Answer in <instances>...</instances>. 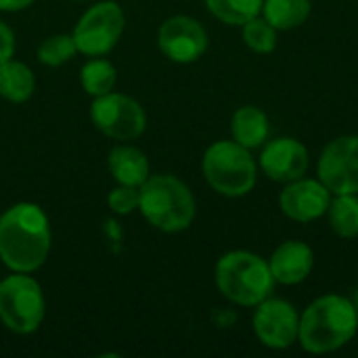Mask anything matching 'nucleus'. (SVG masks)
I'll list each match as a JSON object with an SVG mask.
<instances>
[{
	"instance_id": "10",
	"label": "nucleus",
	"mask_w": 358,
	"mask_h": 358,
	"mask_svg": "<svg viewBox=\"0 0 358 358\" xmlns=\"http://www.w3.org/2000/svg\"><path fill=\"white\" fill-rule=\"evenodd\" d=\"M252 329L262 346L271 350H287L298 344L300 313L292 302L268 296L254 306Z\"/></svg>"
},
{
	"instance_id": "4",
	"label": "nucleus",
	"mask_w": 358,
	"mask_h": 358,
	"mask_svg": "<svg viewBox=\"0 0 358 358\" xmlns=\"http://www.w3.org/2000/svg\"><path fill=\"white\" fill-rule=\"evenodd\" d=\"M138 189V210L157 231L180 233L193 224L197 214L195 197L174 174H151Z\"/></svg>"
},
{
	"instance_id": "25",
	"label": "nucleus",
	"mask_w": 358,
	"mask_h": 358,
	"mask_svg": "<svg viewBox=\"0 0 358 358\" xmlns=\"http://www.w3.org/2000/svg\"><path fill=\"white\" fill-rule=\"evenodd\" d=\"M13 55H15V34L4 21H0V65L13 59Z\"/></svg>"
},
{
	"instance_id": "11",
	"label": "nucleus",
	"mask_w": 358,
	"mask_h": 358,
	"mask_svg": "<svg viewBox=\"0 0 358 358\" xmlns=\"http://www.w3.org/2000/svg\"><path fill=\"white\" fill-rule=\"evenodd\" d=\"M210 38L206 27L189 17V15H174L166 19L157 31V46L174 63L189 65L199 61L208 50Z\"/></svg>"
},
{
	"instance_id": "23",
	"label": "nucleus",
	"mask_w": 358,
	"mask_h": 358,
	"mask_svg": "<svg viewBox=\"0 0 358 358\" xmlns=\"http://www.w3.org/2000/svg\"><path fill=\"white\" fill-rule=\"evenodd\" d=\"M76 52L78 46L71 34H55L38 46V61L46 67H59L73 59Z\"/></svg>"
},
{
	"instance_id": "9",
	"label": "nucleus",
	"mask_w": 358,
	"mask_h": 358,
	"mask_svg": "<svg viewBox=\"0 0 358 358\" xmlns=\"http://www.w3.org/2000/svg\"><path fill=\"white\" fill-rule=\"evenodd\" d=\"M317 178L331 195H358V134H342L329 141L317 159Z\"/></svg>"
},
{
	"instance_id": "1",
	"label": "nucleus",
	"mask_w": 358,
	"mask_h": 358,
	"mask_svg": "<svg viewBox=\"0 0 358 358\" xmlns=\"http://www.w3.org/2000/svg\"><path fill=\"white\" fill-rule=\"evenodd\" d=\"M52 245L50 222L44 210L19 201L0 214V262L13 273H36Z\"/></svg>"
},
{
	"instance_id": "15",
	"label": "nucleus",
	"mask_w": 358,
	"mask_h": 358,
	"mask_svg": "<svg viewBox=\"0 0 358 358\" xmlns=\"http://www.w3.org/2000/svg\"><path fill=\"white\" fill-rule=\"evenodd\" d=\"M107 166L117 185L141 187L151 176V166L147 155L134 145H115L109 151Z\"/></svg>"
},
{
	"instance_id": "3",
	"label": "nucleus",
	"mask_w": 358,
	"mask_h": 358,
	"mask_svg": "<svg viewBox=\"0 0 358 358\" xmlns=\"http://www.w3.org/2000/svg\"><path fill=\"white\" fill-rule=\"evenodd\" d=\"M214 281L222 298L235 306L254 308L275 289L268 260L248 250H231L216 262Z\"/></svg>"
},
{
	"instance_id": "5",
	"label": "nucleus",
	"mask_w": 358,
	"mask_h": 358,
	"mask_svg": "<svg viewBox=\"0 0 358 358\" xmlns=\"http://www.w3.org/2000/svg\"><path fill=\"white\" fill-rule=\"evenodd\" d=\"M206 182L222 197H245L258 180V162L252 151L231 141L212 143L201 157Z\"/></svg>"
},
{
	"instance_id": "28",
	"label": "nucleus",
	"mask_w": 358,
	"mask_h": 358,
	"mask_svg": "<svg viewBox=\"0 0 358 358\" xmlns=\"http://www.w3.org/2000/svg\"><path fill=\"white\" fill-rule=\"evenodd\" d=\"M350 300L355 302V306H357V310H358V289H357V292H355V296H352Z\"/></svg>"
},
{
	"instance_id": "22",
	"label": "nucleus",
	"mask_w": 358,
	"mask_h": 358,
	"mask_svg": "<svg viewBox=\"0 0 358 358\" xmlns=\"http://www.w3.org/2000/svg\"><path fill=\"white\" fill-rule=\"evenodd\" d=\"M241 38L250 50H254L258 55H268L277 48L279 31L262 15H258L241 25Z\"/></svg>"
},
{
	"instance_id": "12",
	"label": "nucleus",
	"mask_w": 358,
	"mask_h": 358,
	"mask_svg": "<svg viewBox=\"0 0 358 358\" xmlns=\"http://www.w3.org/2000/svg\"><path fill=\"white\" fill-rule=\"evenodd\" d=\"M258 168L273 182H292L306 176L310 168V153L306 145L294 136L268 138L260 147Z\"/></svg>"
},
{
	"instance_id": "8",
	"label": "nucleus",
	"mask_w": 358,
	"mask_h": 358,
	"mask_svg": "<svg viewBox=\"0 0 358 358\" xmlns=\"http://www.w3.org/2000/svg\"><path fill=\"white\" fill-rule=\"evenodd\" d=\"M90 120L96 130L113 141H136L147 128V113L138 101L122 92H107L94 96L90 105Z\"/></svg>"
},
{
	"instance_id": "24",
	"label": "nucleus",
	"mask_w": 358,
	"mask_h": 358,
	"mask_svg": "<svg viewBox=\"0 0 358 358\" xmlns=\"http://www.w3.org/2000/svg\"><path fill=\"white\" fill-rule=\"evenodd\" d=\"M138 201H141V189L128 187V185H117L107 197L111 212H115L120 216H126V214H132L134 210H138Z\"/></svg>"
},
{
	"instance_id": "7",
	"label": "nucleus",
	"mask_w": 358,
	"mask_h": 358,
	"mask_svg": "<svg viewBox=\"0 0 358 358\" xmlns=\"http://www.w3.org/2000/svg\"><path fill=\"white\" fill-rule=\"evenodd\" d=\"M126 17L117 2L103 0L92 4L76 23L71 36L78 52L86 57H103L115 48L124 34Z\"/></svg>"
},
{
	"instance_id": "19",
	"label": "nucleus",
	"mask_w": 358,
	"mask_h": 358,
	"mask_svg": "<svg viewBox=\"0 0 358 358\" xmlns=\"http://www.w3.org/2000/svg\"><path fill=\"white\" fill-rule=\"evenodd\" d=\"M327 220L331 231L342 239L358 237V195H334L327 208Z\"/></svg>"
},
{
	"instance_id": "13",
	"label": "nucleus",
	"mask_w": 358,
	"mask_h": 358,
	"mask_svg": "<svg viewBox=\"0 0 358 358\" xmlns=\"http://www.w3.org/2000/svg\"><path fill=\"white\" fill-rule=\"evenodd\" d=\"M331 197V191L319 178L302 176L298 180L285 182L279 193V208L289 220L310 224L327 214Z\"/></svg>"
},
{
	"instance_id": "2",
	"label": "nucleus",
	"mask_w": 358,
	"mask_h": 358,
	"mask_svg": "<svg viewBox=\"0 0 358 358\" xmlns=\"http://www.w3.org/2000/svg\"><path fill=\"white\" fill-rule=\"evenodd\" d=\"M358 334V310L342 294H325L300 313L298 344L310 355H331Z\"/></svg>"
},
{
	"instance_id": "14",
	"label": "nucleus",
	"mask_w": 358,
	"mask_h": 358,
	"mask_svg": "<svg viewBox=\"0 0 358 358\" xmlns=\"http://www.w3.org/2000/svg\"><path fill=\"white\" fill-rule=\"evenodd\" d=\"M268 266L275 277V283L287 287L300 285L310 277L315 268V252L306 241L287 239L273 250Z\"/></svg>"
},
{
	"instance_id": "27",
	"label": "nucleus",
	"mask_w": 358,
	"mask_h": 358,
	"mask_svg": "<svg viewBox=\"0 0 358 358\" xmlns=\"http://www.w3.org/2000/svg\"><path fill=\"white\" fill-rule=\"evenodd\" d=\"M34 2L36 0H0V10L2 13H17V10H25Z\"/></svg>"
},
{
	"instance_id": "18",
	"label": "nucleus",
	"mask_w": 358,
	"mask_h": 358,
	"mask_svg": "<svg viewBox=\"0 0 358 358\" xmlns=\"http://www.w3.org/2000/svg\"><path fill=\"white\" fill-rule=\"evenodd\" d=\"M310 13H313V0H264L260 15L277 31H289L304 25Z\"/></svg>"
},
{
	"instance_id": "21",
	"label": "nucleus",
	"mask_w": 358,
	"mask_h": 358,
	"mask_svg": "<svg viewBox=\"0 0 358 358\" xmlns=\"http://www.w3.org/2000/svg\"><path fill=\"white\" fill-rule=\"evenodd\" d=\"M264 0H206L208 10L227 25H243L262 13Z\"/></svg>"
},
{
	"instance_id": "26",
	"label": "nucleus",
	"mask_w": 358,
	"mask_h": 358,
	"mask_svg": "<svg viewBox=\"0 0 358 358\" xmlns=\"http://www.w3.org/2000/svg\"><path fill=\"white\" fill-rule=\"evenodd\" d=\"M212 319H214L216 327H222V329H224V327H233V325H235L237 313L231 310V308H218V310H214Z\"/></svg>"
},
{
	"instance_id": "20",
	"label": "nucleus",
	"mask_w": 358,
	"mask_h": 358,
	"mask_svg": "<svg viewBox=\"0 0 358 358\" xmlns=\"http://www.w3.org/2000/svg\"><path fill=\"white\" fill-rule=\"evenodd\" d=\"M80 84L90 96H101V94H107L115 88L117 71H115L111 61L101 59V57H92L80 69Z\"/></svg>"
},
{
	"instance_id": "6",
	"label": "nucleus",
	"mask_w": 358,
	"mask_h": 358,
	"mask_svg": "<svg viewBox=\"0 0 358 358\" xmlns=\"http://www.w3.org/2000/svg\"><path fill=\"white\" fill-rule=\"evenodd\" d=\"M46 317V300L31 273H13L0 281V321L19 336L34 334Z\"/></svg>"
},
{
	"instance_id": "29",
	"label": "nucleus",
	"mask_w": 358,
	"mask_h": 358,
	"mask_svg": "<svg viewBox=\"0 0 358 358\" xmlns=\"http://www.w3.org/2000/svg\"><path fill=\"white\" fill-rule=\"evenodd\" d=\"M76 2H80V0H76Z\"/></svg>"
},
{
	"instance_id": "17",
	"label": "nucleus",
	"mask_w": 358,
	"mask_h": 358,
	"mask_svg": "<svg viewBox=\"0 0 358 358\" xmlns=\"http://www.w3.org/2000/svg\"><path fill=\"white\" fill-rule=\"evenodd\" d=\"M36 90V76L23 61L8 59L0 65V96L10 103H25Z\"/></svg>"
},
{
	"instance_id": "16",
	"label": "nucleus",
	"mask_w": 358,
	"mask_h": 358,
	"mask_svg": "<svg viewBox=\"0 0 358 358\" xmlns=\"http://www.w3.org/2000/svg\"><path fill=\"white\" fill-rule=\"evenodd\" d=\"M231 136L245 149H260L271 138L268 115L256 105L239 107L231 117Z\"/></svg>"
}]
</instances>
